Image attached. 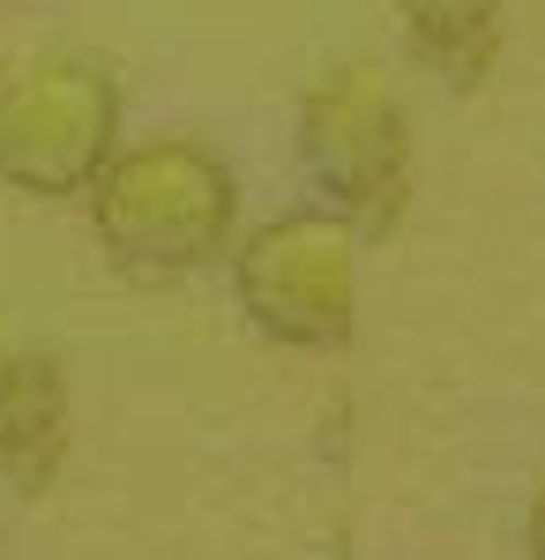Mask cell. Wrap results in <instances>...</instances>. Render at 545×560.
Returning <instances> with one entry per match:
<instances>
[{"instance_id": "1", "label": "cell", "mask_w": 545, "mask_h": 560, "mask_svg": "<svg viewBox=\"0 0 545 560\" xmlns=\"http://www.w3.org/2000/svg\"><path fill=\"white\" fill-rule=\"evenodd\" d=\"M97 247L135 277H187L210 269L240 232L232 165L195 135L120 142L83 187Z\"/></svg>"}, {"instance_id": "2", "label": "cell", "mask_w": 545, "mask_h": 560, "mask_svg": "<svg viewBox=\"0 0 545 560\" xmlns=\"http://www.w3.org/2000/svg\"><path fill=\"white\" fill-rule=\"evenodd\" d=\"M299 173L314 187V202L336 210L359 240L396 232L411 210V120H404V97L389 90L381 68L367 60H336L329 75H314V90L299 97Z\"/></svg>"}, {"instance_id": "3", "label": "cell", "mask_w": 545, "mask_h": 560, "mask_svg": "<svg viewBox=\"0 0 545 560\" xmlns=\"http://www.w3.org/2000/svg\"><path fill=\"white\" fill-rule=\"evenodd\" d=\"M120 150V90L90 52H38L0 75V187L31 202H83Z\"/></svg>"}, {"instance_id": "4", "label": "cell", "mask_w": 545, "mask_h": 560, "mask_svg": "<svg viewBox=\"0 0 545 560\" xmlns=\"http://www.w3.org/2000/svg\"><path fill=\"white\" fill-rule=\"evenodd\" d=\"M232 255V300L285 351H336L359 322V232L336 210L306 202L254 224Z\"/></svg>"}, {"instance_id": "5", "label": "cell", "mask_w": 545, "mask_h": 560, "mask_svg": "<svg viewBox=\"0 0 545 560\" xmlns=\"http://www.w3.org/2000/svg\"><path fill=\"white\" fill-rule=\"evenodd\" d=\"M68 456V374L53 351H0V478L45 493Z\"/></svg>"}, {"instance_id": "6", "label": "cell", "mask_w": 545, "mask_h": 560, "mask_svg": "<svg viewBox=\"0 0 545 560\" xmlns=\"http://www.w3.org/2000/svg\"><path fill=\"white\" fill-rule=\"evenodd\" d=\"M396 31L433 83L478 90L501 60V0H396Z\"/></svg>"}]
</instances>
